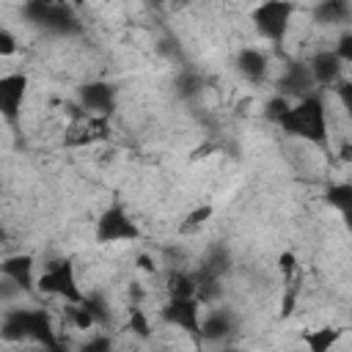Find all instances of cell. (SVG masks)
I'll return each instance as SVG.
<instances>
[{
	"mask_svg": "<svg viewBox=\"0 0 352 352\" xmlns=\"http://www.w3.org/2000/svg\"><path fill=\"white\" fill-rule=\"evenodd\" d=\"M212 214H214V206H212V204H198L195 209H190V212H187V217L182 220V226H179V231H182V234H190V231H198L201 226H206V223L212 220Z\"/></svg>",
	"mask_w": 352,
	"mask_h": 352,
	"instance_id": "cell-18",
	"label": "cell"
},
{
	"mask_svg": "<svg viewBox=\"0 0 352 352\" xmlns=\"http://www.w3.org/2000/svg\"><path fill=\"white\" fill-rule=\"evenodd\" d=\"M333 52L338 55V60L344 63V66H349L352 63V33L346 30V33H341V38H338V44L333 47Z\"/></svg>",
	"mask_w": 352,
	"mask_h": 352,
	"instance_id": "cell-26",
	"label": "cell"
},
{
	"mask_svg": "<svg viewBox=\"0 0 352 352\" xmlns=\"http://www.w3.org/2000/svg\"><path fill=\"white\" fill-rule=\"evenodd\" d=\"M160 316L165 324L179 327L187 336H201V302L195 297H184V300H170L160 308Z\"/></svg>",
	"mask_w": 352,
	"mask_h": 352,
	"instance_id": "cell-6",
	"label": "cell"
},
{
	"mask_svg": "<svg viewBox=\"0 0 352 352\" xmlns=\"http://www.w3.org/2000/svg\"><path fill=\"white\" fill-rule=\"evenodd\" d=\"M344 327L338 324H322V327H314V330H302V344L308 352H333L336 344L344 338Z\"/></svg>",
	"mask_w": 352,
	"mask_h": 352,
	"instance_id": "cell-14",
	"label": "cell"
},
{
	"mask_svg": "<svg viewBox=\"0 0 352 352\" xmlns=\"http://www.w3.org/2000/svg\"><path fill=\"white\" fill-rule=\"evenodd\" d=\"M286 135L305 140L311 146H327L330 132H327V107L319 94H308L297 102H292L289 113L278 124Z\"/></svg>",
	"mask_w": 352,
	"mask_h": 352,
	"instance_id": "cell-1",
	"label": "cell"
},
{
	"mask_svg": "<svg viewBox=\"0 0 352 352\" xmlns=\"http://www.w3.org/2000/svg\"><path fill=\"white\" fill-rule=\"evenodd\" d=\"M77 352H113V341L104 333H94L88 341H82L77 346Z\"/></svg>",
	"mask_w": 352,
	"mask_h": 352,
	"instance_id": "cell-23",
	"label": "cell"
},
{
	"mask_svg": "<svg viewBox=\"0 0 352 352\" xmlns=\"http://www.w3.org/2000/svg\"><path fill=\"white\" fill-rule=\"evenodd\" d=\"M19 52V41L8 28H0V58H14Z\"/></svg>",
	"mask_w": 352,
	"mask_h": 352,
	"instance_id": "cell-25",
	"label": "cell"
},
{
	"mask_svg": "<svg viewBox=\"0 0 352 352\" xmlns=\"http://www.w3.org/2000/svg\"><path fill=\"white\" fill-rule=\"evenodd\" d=\"M96 242L99 245H116V242H138L140 228L129 217V212L121 204H110L99 217H96Z\"/></svg>",
	"mask_w": 352,
	"mask_h": 352,
	"instance_id": "cell-4",
	"label": "cell"
},
{
	"mask_svg": "<svg viewBox=\"0 0 352 352\" xmlns=\"http://www.w3.org/2000/svg\"><path fill=\"white\" fill-rule=\"evenodd\" d=\"M138 267H140L143 272H151V275L157 272V264H154V261H151V256H146V253H140V256H138Z\"/></svg>",
	"mask_w": 352,
	"mask_h": 352,
	"instance_id": "cell-28",
	"label": "cell"
},
{
	"mask_svg": "<svg viewBox=\"0 0 352 352\" xmlns=\"http://www.w3.org/2000/svg\"><path fill=\"white\" fill-rule=\"evenodd\" d=\"M6 239H8V234H6V228L0 226V242H6Z\"/></svg>",
	"mask_w": 352,
	"mask_h": 352,
	"instance_id": "cell-29",
	"label": "cell"
},
{
	"mask_svg": "<svg viewBox=\"0 0 352 352\" xmlns=\"http://www.w3.org/2000/svg\"><path fill=\"white\" fill-rule=\"evenodd\" d=\"M126 330L135 333L138 338H148L151 336V324H148V316L140 305H132L129 308V322H126Z\"/></svg>",
	"mask_w": 352,
	"mask_h": 352,
	"instance_id": "cell-20",
	"label": "cell"
},
{
	"mask_svg": "<svg viewBox=\"0 0 352 352\" xmlns=\"http://www.w3.org/2000/svg\"><path fill=\"white\" fill-rule=\"evenodd\" d=\"M297 267H300V264H297L294 250H280V253H278V272H280L283 283H292V280H294Z\"/></svg>",
	"mask_w": 352,
	"mask_h": 352,
	"instance_id": "cell-22",
	"label": "cell"
},
{
	"mask_svg": "<svg viewBox=\"0 0 352 352\" xmlns=\"http://www.w3.org/2000/svg\"><path fill=\"white\" fill-rule=\"evenodd\" d=\"M234 333V314L228 308H212L201 316V338L206 341H226Z\"/></svg>",
	"mask_w": 352,
	"mask_h": 352,
	"instance_id": "cell-13",
	"label": "cell"
},
{
	"mask_svg": "<svg viewBox=\"0 0 352 352\" xmlns=\"http://www.w3.org/2000/svg\"><path fill=\"white\" fill-rule=\"evenodd\" d=\"M308 72L314 85H324V88H336L341 80H346V66L338 60V55L333 50H319L308 58Z\"/></svg>",
	"mask_w": 352,
	"mask_h": 352,
	"instance_id": "cell-9",
	"label": "cell"
},
{
	"mask_svg": "<svg viewBox=\"0 0 352 352\" xmlns=\"http://www.w3.org/2000/svg\"><path fill=\"white\" fill-rule=\"evenodd\" d=\"M36 292H41L47 297H60L66 305H77L85 297V292L77 283L74 264L69 258H52V261H47L44 270L36 275Z\"/></svg>",
	"mask_w": 352,
	"mask_h": 352,
	"instance_id": "cell-3",
	"label": "cell"
},
{
	"mask_svg": "<svg viewBox=\"0 0 352 352\" xmlns=\"http://www.w3.org/2000/svg\"><path fill=\"white\" fill-rule=\"evenodd\" d=\"M292 14H294V6L292 3H261L253 8V25L258 30V36H264L267 41L272 44H280L289 33V25H292Z\"/></svg>",
	"mask_w": 352,
	"mask_h": 352,
	"instance_id": "cell-5",
	"label": "cell"
},
{
	"mask_svg": "<svg viewBox=\"0 0 352 352\" xmlns=\"http://www.w3.org/2000/svg\"><path fill=\"white\" fill-rule=\"evenodd\" d=\"M0 190H3V182H0Z\"/></svg>",
	"mask_w": 352,
	"mask_h": 352,
	"instance_id": "cell-31",
	"label": "cell"
},
{
	"mask_svg": "<svg viewBox=\"0 0 352 352\" xmlns=\"http://www.w3.org/2000/svg\"><path fill=\"white\" fill-rule=\"evenodd\" d=\"M77 99H80V110L85 116H96V118H107L116 107V88L110 82H102V80H94V82H85L80 91H77Z\"/></svg>",
	"mask_w": 352,
	"mask_h": 352,
	"instance_id": "cell-8",
	"label": "cell"
},
{
	"mask_svg": "<svg viewBox=\"0 0 352 352\" xmlns=\"http://www.w3.org/2000/svg\"><path fill=\"white\" fill-rule=\"evenodd\" d=\"M311 88H314V80H311L308 66H305V63H292V66H286V72H283V77H280V91H278V94L294 102V96L302 99V96L314 94Z\"/></svg>",
	"mask_w": 352,
	"mask_h": 352,
	"instance_id": "cell-11",
	"label": "cell"
},
{
	"mask_svg": "<svg viewBox=\"0 0 352 352\" xmlns=\"http://www.w3.org/2000/svg\"><path fill=\"white\" fill-rule=\"evenodd\" d=\"M165 289L170 300H184V297H195V278L184 270H170L165 278Z\"/></svg>",
	"mask_w": 352,
	"mask_h": 352,
	"instance_id": "cell-16",
	"label": "cell"
},
{
	"mask_svg": "<svg viewBox=\"0 0 352 352\" xmlns=\"http://www.w3.org/2000/svg\"><path fill=\"white\" fill-rule=\"evenodd\" d=\"M22 297V292L8 280V278H3L0 275V305H6V308H11V305H16V300Z\"/></svg>",
	"mask_w": 352,
	"mask_h": 352,
	"instance_id": "cell-24",
	"label": "cell"
},
{
	"mask_svg": "<svg viewBox=\"0 0 352 352\" xmlns=\"http://www.w3.org/2000/svg\"><path fill=\"white\" fill-rule=\"evenodd\" d=\"M226 352H236V349H226Z\"/></svg>",
	"mask_w": 352,
	"mask_h": 352,
	"instance_id": "cell-30",
	"label": "cell"
},
{
	"mask_svg": "<svg viewBox=\"0 0 352 352\" xmlns=\"http://www.w3.org/2000/svg\"><path fill=\"white\" fill-rule=\"evenodd\" d=\"M236 69L239 74L248 80V82H261L270 72V58L264 50H256V47H245L239 50L236 55Z\"/></svg>",
	"mask_w": 352,
	"mask_h": 352,
	"instance_id": "cell-12",
	"label": "cell"
},
{
	"mask_svg": "<svg viewBox=\"0 0 352 352\" xmlns=\"http://www.w3.org/2000/svg\"><path fill=\"white\" fill-rule=\"evenodd\" d=\"M66 316H69L72 327H74V330H80V333H88V330H94V327H96V319H94V314L85 308V302L66 305Z\"/></svg>",
	"mask_w": 352,
	"mask_h": 352,
	"instance_id": "cell-19",
	"label": "cell"
},
{
	"mask_svg": "<svg viewBox=\"0 0 352 352\" xmlns=\"http://www.w3.org/2000/svg\"><path fill=\"white\" fill-rule=\"evenodd\" d=\"M0 275L8 278L22 294L36 292V258L30 253H14L0 261Z\"/></svg>",
	"mask_w": 352,
	"mask_h": 352,
	"instance_id": "cell-10",
	"label": "cell"
},
{
	"mask_svg": "<svg viewBox=\"0 0 352 352\" xmlns=\"http://www.w3.org/2000/svg\"><path fill=\"white\" fill-rule=\"evenodd\" d=\"M25 96H28V77L22 72L0 74V116L8 124H16L19 121Z\"/></svg>",
	"mask_w": 352,
	"mask_h": 352,
	"instance_id": "cell-7",
	"label": "cell"
},
{
	"mask_svg": "<svg viewBox=\"0 0 352 352\" xmlns=\"http://www.w3.org/2000/svg\"><path fill=\"white\" fill-rule=\"evenodd\" d=\"M297 294H300V289H297L294 283H286V294H283V302H280V316H283V319L294 314V308H297Z\"/></svg>",
	"mask_w": 352,
	"mask_h": 352,
	"instance_id": "cell-27",
	"label": "cell"
},
{
	"mask_svg": "<svg viewBox=\"0 0 352 352\" xmlns=\"http://www.w3.org/2000/svg\"><path fill=\"white\" fill-rule=\"evenodd\" d=\"M314 19L322 25H341L349 19V3L344 0H322L319 6H314Z\"/></svg>",
	"mask_w": 352,
	"mask_h": 352,
	"instance_id": "cell-15",
	"label": "cell"
},
{
	"mask_svg": "<svg viewBox=\"0 0 352 352\" xmlns=\"http://www.w3.org/2000/svg\"><path fill=\"white\" fill-rule=\"evenodd\" d=\"M0 336L6 341H36L44 349H52L60 344L55 336L52 319L44 308H22V305L6 308L0 319Z\"/></svg>",
	"mask_w": 352,
	"mask_h": 352,
	"instance_id": "cell-2",
	"label": "cell"
},
{
	"mask_svg": "<svg viewBox=\"0 0 352 352\" xmlns=\"http://www.w3.org/2000/svg\"><path fill=\"white\" fill-rule=\"evenodd\" d=\"M289 107H292V99H286V96L275 94V96H270V102L264 104V116H267L270 121L280 124V118H283V116L289 113Z\"/></svg>",
	"mask_w": 352,
	"mask_h": 352,
	"instance_id": "cell-21",
	"label": "cell"
},
{
	"mask_svg": "<svg viewBox=\"0 0 352 352\" xmlns=\"http://www.w3.org/2000/svg\"><path fill=\"white\" fill-rule=\"evenodd\" d=\"M327 204H330L333 209H338V212L346 217L349 209H352V184H349V182L330 184V190H327Z\"/></svg>",
	"mask_w": 352,
	"mask_h": 352,
	"instance_id": "cell-17",
	"label": "cell"
}]
</instances>
